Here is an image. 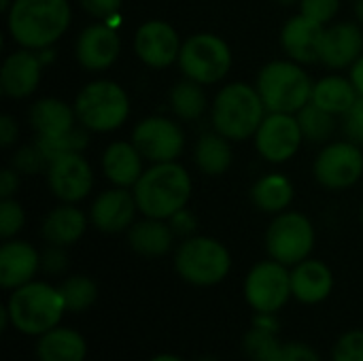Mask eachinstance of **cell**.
Segmentation results:
<instances>
[{
    "label": "cell",
    "instance_id": "836d02e7",
    "mask_svg": "<svg viewBox=\"0 0 363 361\" xmlns=\"http://www.w3.org/2000/svg\"><path fill=\"white\" fill-rule=\"evenodd\" d=\"M89 143V136H87V128H72L70 132L62 134V136H55V138H36V145L40 147V151L45 153V157L51 162L60 155H66V153H81Z\"/></svg>",
    "mask_w": 363,
    "mask_h": 361
},
{
    "label": "cell",
    "instance_id": "f907efd6",
    "mask_svg": "<svg viewBox=\"0 0 363 361\" xmlns=\"http://www.w3.org/2000/svg\"><path fill=\"white\" fill-rule=\"evenodd\" d=\"M11 4H13V0H0V11L6 13L11 9Z\"/></svg>",
    "mask_w": 363,
    "mask_h": 361
},
{
    "label": "cell",
    "instance_id": "9a60e30c",
    "mask_svg": "<svg viewBox=\"0 0 363 361\" xmlns=\"http://www.w3.org/2000/svg\"><path fill=\"white\" fill-rule=\"evenodd\" d=\"M181 47L179 32L164 19H149L134 34V51L149 68L160 70L179 62Z\"/></svg>",
    "mask_w": 363,
    "mask_h": 361
},
{
    "label": "cell",
    "instance_id": "7dc6e473",
    "mask_svg": "<svg viewBox=\"0 0 363 361\" xmlns=\"http://www.w3.org/2000/svg\"><path fill=\"white\" fill-rule=\"evenodd\" d=\"M349 79H351V83L355 85V89H357V94L363 96V55L351 66V72H349Z\"/></svg>",
    "mask_w": 363,
    "mask_h": 361
},
{
    "label": "cell",
    "instance_id": "f546056e",
    "mask_svg": "<svg viewBox=\"0 0 363 361\" xmlns=\"http://www.w3.org/2000/svg\"><path fill=\"white\" fill-rule=\"evenodd\" d=\"M251 200L264 213H285L294 200V185L285 174H266L251 187Z\"/></svg>",
    "mask_w": 363,
    "mask_h": 361
},
{
    "label": "cell",
    "instance_id": "6da1fadb",
    "mask_svg": "<svg viewBox=\"0 0 363 361\" xmlns=\"http://www.w3.org/2000/svg\"><path fill=\"white\" fill-rule=\"evenodd\" d=\"M70 19L68 0H13L6 11V30L19 47L40 51L66 34Z\"/></svg>",
    "mask_w": 363,
    "mask_h": 361
},
{
    "label": "cell",
    "instance_id": "bcb514c9",
    "mask_svg": "<svg viewBox=\"0 0 363 361\" xmlns=\"http://www.w3.org/2000/svg\"><path fill=\"white\" fill-rule=\"evenodd\" d=\"M19 128L15 123V119L11 115H2L0 117V145L2 147H11L17 140Z\"/></svg>",
    "mask_w": 363,
    "mask_h": 361
},
{
    "label": "cell",
    "instance_id": "ac0fdd59",
    "mask_svg": "<svg viewBox=\"0 0 363 361\" xmlns=\"http://www.w3.org/2000/svg\"><path fill=\"white\" fill-rule=\"evenodd\" d=\"M136 211L138 204L134 191H130L128 187H113L102 191L94 200L89 209V221L96 230L104 234H117L132 228Z\"/></svg>",
    "mask_w": 363,
    "mask_h": 361
},
{
    "label": "cell",
    "instance_id": "277c9868",
    "mask_svg": "<svg viewBox=\"0 0 363 361\" xmlns=\"http://www.w3.org/2000/svg\"><path fill=\"white\" fill-rule=\"evenodd\" d=\"M9 321L15 330L28 336H43L45 332L57 328L62 315L66 313L60 287L47 283H26L13 289L6 302Z\"/></svg>",
    "mask_w": 363,
    "mask_h": 361
},
{
    "label": "cell",
    "instance_id": "5b68a950",
    "mask_svg": "<svg viewBox=\"0 0 363 361\" xmlns=\"http://www.w3.org/2000/svg\"><path fill=\"white\" fill-rule=\"evenodd\" d=\"M308 72L294 60H274L257 74V91L268 113H298L313 98Z\"/></svg>",
    "mask_w": 363,
    "mask_h": 361
},
{
    "label": "cell",
    "instance_id": "c3c4849f",
    "mask_svg": "<svg viewBox=\"0 0 363 361\" xmlns=\"http://www.w3.org/2000/svg\"><path fill=\"white\" fill-rule=\"evenodd\" d=\"M355 15H357V19L363 23V0L355 2Z\"/></svg>",
    "mask_w": 363,
    "mask_h": 361
},
{
    "label": "cell",
    "instance_id": "44dd1931",
    "mask_svg": "<svg viewBox=\"0 0 363 361\" xmlns=\"http://www.w3.org/2000/svg\"><path fill=\"white\" fill-rule=\"evenodd\" d=\"M40 268L38 251L26 240H4L0 247V285L2 289H17L30 283Z\"/></svg>",
    "mask_w": 363,
    "mask_h": 361
},
{
    "label": "cell",
    "instance_id": "30bf717a",
    "mask_svg": "<svg viewBox=\"0 0 363 361\" xmlns=\"http://www.w3.org/2000/svg\"><path fill=\"white\" fill-rule=\"evenodd\" d=\"M291 294V272L285 264L270 260L262 262L247 274L245 298L257 313H277L287 304Z\"/></svg>",
    "mask_w": 363,
    "mask_h": 361
},
{
    "label": "cell",
    "instance_id": "e575fe53",
    "mask_svg": "<svg viewBox=\"0 0 363 361\" xmlns=\"http://www.w3.org/2000/svg\"><path fill=\"white\" fill-rule=\"evenodd\" d=\"M279 349H281V343L272 330L253 326V330H249L242 338V351L251 361H270Z\"/></svg>",
    "mask_w": 363,
    "mask_h": 361
},
{
    "label": "cell",
    "instance_id": "f6af8a7d",
    "mask_svg": "<svg viewBox=\"0 0 363 361\" xmlns=\"http://www.w3.org/2000/svg\"><path fill=\"white\" fill-rule=\"evenodd\" d=\"M19 189V172L11 166L0 172V198H13Z\"/></svg>",
    "mask_w": 363,
    "mask_h": 361
},
{
    "label": "cell",
    "instance_id": "d4e9b609",
    "mask_svg": "<svg viewBox=\"0 0 363 361\" xmlns=\"http://www.w3.org/2000/svg\"><path fill=\"white\" fill-rule=\"evenodd\" d=\"M85 228H87L85 213L68 202H62L60 206L47 213V217L43 219L40 234L49 245L70 247L77 240H81V236L85 234Z\"/></svg>",
    "mask_w": 363,
    "mask_h": 361
},
{
    "label": "cell",
    "instance_id": "8992f818",
    "mask_svg": "<svg viewBox=\"0 0 363 361\" xmlns=\"http://www.w3.org/2000/svg\"><path fill=\"white\" fill-rule=\"evenodd\" d=\"M74 113L79 123L89 132H113L125 123L130 115V98L119 83L98 79L77 94Z\"/></svg>",
    "mask_w": 363,
    "mask_h": 361
},
{
    "label": "cell",
    "instance_id": "e0dca14e",
    "mask_svg": "<svg viewBox=\"0 0 363 361\" xmlns=\"http://www.w3.org/2000/svg\"><path fill=\"white\" fill-rule=\"evenodd\" d=\"M43 66L45 60L38 51L21 47L19 51L9 53L0 68V91L13 100L32 96L40 83Z\"/></svg>",
    "mask_w": 363,
    "mask_h": 361
},
{
    "label": "cell",
    "instance_id": "1f68e13d",
    "mask_svg": "<svg viewBox=\"0 0 363 361\" xmlns=\"http://www.w3.org/2000/svg\"><path fill=\"white\" fill-rule=\"evenodd\" d=\"M296 117L300 121L304 140H308V143H328L336 132V115L317 106L313 100L308 104H304L296 113Z\"/></svg>",
    "mask_w": 363,
    "mask_h": 361
},
{
    "label": "cell",
    "instance_id": "7a4b0ae2",
    "mask_svg": "<svg viewBox=\"0 0 363 361\" xmlns=\"http://www.w3.org/2000/svg\"><path fill=\"white\" fill-rule=\"evenodd\" d=\"M138 211L145 217L170 219L191 198V177L177 162L153 164L132 187Z\"/></svg>",
    "mask_w": 363,
    "mask_h": 361
},
{
    "label": "cell",
    "instance_id": "7c38bea8",
    "mask_svg": "<svg viewBox=\"0 0 363 361\" xmlns=\"http://www.w3.org/2000/svg\"><path fill=\"white\" fill-rule=\"evenodd\" d=\"M132 143L151 164L177 162L185 149L183 128L168 117H145L132 132Z\"/></svg>",
    "mask_w": 363,
    "mask_h": 361
},
{
    "label": "cell",
    "instance_id": "ffe728a7",
    "mask_svg": "<svg viewBox=\"0 0 363 361\" xmlns=\"http://www.w3.org/2000/svg\"><path fill=\"white\" fill-rule=\"evenodd\" d=\"M325 26L300 15H294L281 30V45L289 60L298 64H313L319 62L321 40H323Z\"/></svg>",
    "mask_w": 363,
    "mask_h": 361
},
{
    "label": "cell",
    "instance_id": "816d5d0a",
    "mask_svg": "<svg viewBox=\"0 0 363 361\" xmlns=\"http://www.w3.org/2000/svg\"><path fill=\"white\" fill-rule=\"evenodd\" d=\"M279 4H283V6H294V4H300V0H277Z\"/></svg>",
    "mask_w": 363,
    "mask_h": 361
},
{
    "label": "cell",
    "instance_id": "d6a6232c",
    "mask_svg": "<svg viewBox=\"0 0 363 361\" xmlns=\"http://www.w3.org/2000/svg\"><path fill=\"white\" fill-rule=\"evenodd\" d=\"M60 294L64 298V304H66V311L70 313H81V311H87L96 298H98V287L96 283L89 279V277H83V274H74V277H68L62 285H60Z\"/></svg>",
    "mask_w": 363,
    "mask_h": 361
},
{
    "label": "cell",
    "instance_id": "603a6c76",
    "mask_svg": "<svg viewBox=\"0 0 363 361\" xmlns=\"http://www.w3.org/2000/svg\"><path fill=\"white\" fill-rule=\"evenodd\" d=\"M28 121L36 132V138H55L72 128H77L74 106L66 104L60 98H40L30 106Z\"/></svg>",
    "mask_w": 363,
    "mask_h": 361
},
{
    "label": "cell",
    "instance_id": "484cf974",
    "mask_svg": "<svg viewBox=\"0 0 363 361\" xmlns=\"http://www.w3.org/2000/svg\"><path fill=\"white\" fill-rule=\"evenodd\" d=\"M174 243V232L166 219L145 217L143 221L132 223L128 230V245L134 253L143 257H164L170 253Z\"/></svg>",
    "mask_w": 363,
    "mask_h": 361
},
{
    "label": "cell",
    "instance_id": "4dcf8cb0",
    "mask_svg": "<svg viewBox=\"0 0 363 361\" xmlns=\"http://www.w3.org/2000/svg\"><path fill=\"white\" fill-rule=\"evenodd\" d=\"M204 85L191 81V79H183L179 81L172 91H170V109L174 113L177 119L181 121H198L206 109H208V100L206 94L202 89Z\"/></svg>",
    "mask_w": 363,
    "mask_h": 361
},
{
    "label": "cell",
    "instance_id": "3957f363",
    "mask_svg": "<svg viewBox=\"0 0 363 361\" xmlns=\"http://www.w3.org/2000/svg\"><path fill=\"white\" fill-rule=\"evenodd\" d=\"M268 109L257 91L249 83H230L215 96L211 119L213 130L230 140H247L255 136Z\"/></svg>",
    "mask_w": 363,
    "mask_h": 361
},
{
    "label": "cell",
    "instance_id": "52a82bcc",
    "mask_svg": "<svg viewBox=\"0 0 363 361\" xmlns=\"http://www.w3.org/2000/svg\"><path fill=\"white\" fill-rule=\"evenodd\" d=\"M174 268L183 281L196 287H211L230 274L232 257L219 240L211 236H189L174 253Z\"/></svg>",
    "mask_w": 363,
    "mask_h": 361
},
{
    "label": "cell",
    "instance_id": "5bb4252c",
    "mask_svg": "<svg viewBox=\"0 0 363 361\" xmlns=\"http://www.w3.org/2000/svg\"><path fill=\"white\" fill-rule=\"evenodd\" d=\"M47 183L51 194L68 204L85 200L94 187V172L81 153H66L49 162Z\"/></svg>",
    "mask_w": 363,
    "mask_h": 361
},
{
    "label": "cell",
    "instance_id": "d590c367",
    "mask_svg": "<svg viewBox=\"0 0 363 361\" xmlns=\"http://www.w3.org/2000/svg\"><path fill=\"white\" fill-rule=\"evenodd\" d=\"M11 166L19 174H38V172H47L49 160L45 157L40 147L34 143V145H26V147L17 149L11 160Z\"/></svg>",
    "mask_w": 363,
    "mask_h": 361
},
{
    "label": "cell",
    "instance_id": "8fae6325",
    "mask_svg": "<svg viewBox=\"0 0 363 361\" xmlns=\"http://www.w3.org/2000/svg\"><path fill=\"white\" fill-rule=\"evenodd\" d=\"M315 179L325 189H349L363 177V153L351 140L330 143L317 155L313 166Z\"/></svg>",
    "mask_w": 363,
    "mask_h": 361
},
{
    "label": "cell",
    "instance_id": "7bdbcfd3",
    "mask_svg": "<svg viewBox=\"0 0 363 361\" xmlns=\"http://www.w3.org/2000/svg\"><path fill=\"white\" fill-rule=\"evenodd\" d=\"M81 9L96 19H111L121 9L123 0H79Z\"/></svg>",
    "mask_w": 363,
    "mask_h": 361
},
{
    "label": "cell",
    "instance_id": "4fadbf2b",
    "mask_svg": "<svg viewBox=\"0 0 363 361\" xmlns=\"http://www.w3.org/2000/svg\"><path fill=\"white\" fill-rule=\"evenodd\" d=\"M304 140L300 121L294 113H268L255 132V149L270 164L291 160Z\"/></svg>",
    "mask_w": 363,
    "mask_h": 361
},
{
    "label": "cell",
    "instance_id": "7402d4cb",
    "mask_svg": "<svg viewBox=\"0 0 363 361\" xmlns=\"http://www.w3.org/2000/svg\"><path fill=\"white\" fill-rule=\"evenodd\" d=\"M143 155L134 143L115 140L104 149L102 155V172L115 187L132 189L143 177Z\"/></svg>",
    "mask_w": 363,
    "mask_h": 361
},
{
    "label": "cell",
    "instance_id": "9c48e42d",
    "mask_svg": "<svg viewBox=\"0 0 363 361\" xmlns=\"http://www.w3.org/2000/svg\"><path fill=\"white\" fill-rule=\"evenodd\" d=\"M315 247V228L302 213H281L266 232L268 255L285 266H296L308 260Z\"/></svg>",
    "mask_w": 363,
    "mask_h": 361
},
{
    "label": "cell",
    "instance_id": "f35d334b",
    "mask_svg": "<svg viewBox=\"0 0 363 361\" xmlns=\"http://www.w3.org/2000/svg\"><path fill=\"white\" fill-rule=\"evenodd\" d=\"M334 361H363V330L347 332L332 351Z\"/></svg>",
    "mask_w": 363,
    "mask_h": 361
},
{
    "label": "cell",
    "instance_id": "60d3db41",
    "mask_svg": "<svg viewBox=\"0 0 363 361\" xmlns=\"http://www.w3.org/2000/svg\"><path fill=\"white\" fill-rule=\"evenodd\" d=\"M270 361H321L317 351L308 345L302 343H289V345H281V349L277 351V355Z\"/></svg>",
    "mask_w": 363,
    "mask_h": 361
},
{
    "label": "cell",
    "instance_id": "681fc988",
    "mask_svg": "<svg viewBox=\"0 0 363 361\" xmlns=\"http://www.w3.org/2000/svg\"><path fill=\"white\" fill-rule=\"evenodd\" d=\"M151 361H183L181 357H177V355H157V357H153Z\"/></svg>",
    "mask_w": 363,
    "mask_h": 361
},
{
    "label": "cell",
    "instance_id": "d6986e66",
    "mask_svg": "<svg viewBox=\"0 0 363 361\" xmlns=\"http://www.w3.org/2000/svg\"><path fill=\"white\" fill-rule=\"evenodd\" d=\"M363 32L353 21H340L323 32L319 62L328 68H351L363 53Z\"/></svg>",
    "mask_w": 363,
    "mask_h": 361
},
{
    "label": "cell",
    "instance_id": "cb8c5ba5",
    "mask_svg": "<svg viewBox=\"0 0 363 361\" xmlns=\"http://www.w3.org/2000/svg\"><path fill=\"white\" fill-rule=\"evenodd\" d=\"M334 287L332 270L319 260H304L291 270V294L302 304L323 302Z\"/></svg>",
    "mask_w": 363,
    "mask_h": 361
},
{
    "label": "cell",
    "instance_id": "4316f807",
    "mask_svg": "<svg viewBox=\"0 0 363 361\" xmlns=\"http://www.w3.org/2000/svg\"><path fill=\"white\" fill-rule=\"evenodd\" d=\"M36 355L40 361H85L87 345L77 330L53 328L38 338Z\"/></svg>",
    "mask_w": 363,
    "mask_h": 361
},
{
    "label": "cell",
    "instance_id": "2e32d148",
    "mask_svg": "<svg viewBox=\"0 0 363 361\" xmlns=\"http://www.w3.org/2000/svg\"><path fill=\"white\" fill-rule=\"evenodd\" d=\"M119 51H121V38L111 23L87 26L74 43L77 62L89 72H100L111 68L117 62Z\"/></svg>",
    "mask_w": 363,
    "mask_h": 361
},
{
    "label": "cell",
    "instance_id": "ab89813d",
    "mask_svg": "<svg viewBox=\"0 0 363 361\" xmlns=\"http://www.w3.org/2000/svg\"><path fill=\"white\" fill-rule=\"evenodd\" d=\"M342 130L347 138L355 145H363V96L355 100V104L342 115Z\"/></svg>",
    "mask_w": 363,
    "mask_h": 361
},
{
    "label": "cell",
    "instance_id": "db71d44e",
    "mask_svg": "<svg viewBox=\"0 0 363 361\" xmlns=\"http://www.w3.org/2000/svg\"><path fill=\"white\" fill-rule=\"evenodd\" d=\"M362 221H363V209H362Z\"/></svg>",
    "mask_w": 363,
    "mask_h": 361
},
{
    "label": "cell",
    "instance_id": "ee69618b",
    "mask_svg": "<svg viewBox=\"0 0 363 361\" xmlns=\"http://www.w3.org/2000/svg\"><path fill=\"white\" fill-rule=\"evenodd\" d=\"M166 221L170 223L174 236H181V238L194 236V232H196V228H198V219L194 217V213H191L187 206L181 209L179 213H174V215H172L170 219H166Z\"/></svg>",
    "mask_w": 363,
    "mask_h": 361
},
{
    "label": "cell",
    "instance_id": "f5cc1de1",
    "mask_svg": "<svg viewBox=\"0 0 363 361\" xmlns=\"http://www.w3.org/2000/svg\"><path fill=\"white\" fill-rule=\"evenodd\" d=\"M198 361H217V360H213V357H202V360H198Z\"/></svg>",
    "mask_w": 363,
    "mask_h": 361
},
{
    "label": "cell",
    "instance_id": "83f0119b",
    "mask_svg": "<svg viewBox=\"0 0 363 361\" xmlns=\"http://www.w3.org/2000/svg\"><path fill=\"white\" fill-rule=\"evenodd\" d=\"M194 162L198 170L206 177H221L232 166V147L230 138L219 132H206L198 138L194 147Z\"/></svg>",
    "mask_w": 363,
    "mask_h": 361
},
{
    "label": "cell",
    "instance_id": "b9f144b4",
    "mask_svg": "<svg viewBox=\"0 0 363 361\" xmlns=\"http://www.w3.org/2000/svg\"><path fill=\"white\" fill-rule=\"evenodd\" d=\"M66 247L49 245V249L40 255V268L47 274H62L68 268V255L64 251Z\"/></svg>",
    "mask_w": 363,
    "mask_h": 361
},
{
    "label": "cell",
    "instance_id": "f1b7e54d",
    "mask_svg": "<svg viewBox=\"0 0 363 361\" xmlns=\"http://www.w3.org/2000/svg\"><path fill=\"white\" fill-rule=\"evenodd\" d=\"M357 98H359V94L355 89V85L351 83V79L330 74L313 85L311 100L332 115H345L355 104Z\"/></svg>",
    "mask_w": 363,
    "mask_h": 361
},
{
    "label": "cell",
    "instance_id": "74e56055",
    "mask_svg": "<svg viewBox=\"0 0 363 361\" xmlns=\"http://www.w3.org/2000/svg\"><path fill=\"white\" fill-rule=\"evenodd\" d=\"M300 13L321 26H328L336 19L340 11V0H300Z\"/></svg>",
    "mask_w": 363,
    "mask_h": 361
},
{
    "label": "cell",
    "instance_id": "8d00e7d4",
    "mask_svg": "<svg viewBox=\"0 0 363 361\" xmlns=\"http://www.w3.org/2000/svg\"><path fill=\"white\" fill-rule=\"evenodd\" d=\"M23 226H26V213H23L21 204L13 198H4L0 202V236H2V240H11L13 236H17V232H21Z\"/></svg>",
    "mask_w": 363,
    "mask_h": 361
},
{
    "label": "cell",
    "instance_id": "ba28073f",
    "mask_svg": "<svg viewBox=\"0 0 363 361\" xmlns=\"http://www.w3.org/2000/svg\"><path fill=\"white\" fill-rule=\"evenodd\" d=\"M232 51L228 43L213 32H198L183 40L179 53V68L185 79L200 85H215L230 72Z\"/></svg>",
    "mask_w": 363,
    "mask_h": 361
}]
</instances>
